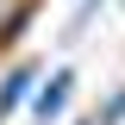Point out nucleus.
Masks as SVG:
<instances>
[{"label":"nucleus","mask_w":125,"mask_h":125,"mask_svg":"<svg viewBox=\"0 0 125 125\" xmlns=\"http://www.w3.org/2000/svg\"><path fill=\"white\" fill-rule=\"evenodd\" d=\"M81 125H100V119H81Z\"/></svg>","instance_id":"5"},{"label":"nucleus","mask_w":125,"mask_h":125,"mask_svg":"<svg viewBox=\"0 0 125 125\" xmlns=\"http://www.w3.org/2000/svg\"><path fill=\"white\" fill-rule=\"evenodd\" d=\"M100 125H125V88L106 100V113H100Z\"/></svg>","instance_id":"4"},{"label":"nucleus","mask_w":125,"mask_h":125,"mask_svg":"<svg viewBox=\"0 0 125 125\" xmlns=\"http://www.w3.org/2000/svg\"><path fill=\"white\" fill-rule=\"evenodd\" d=\"M25 25H31V6H19V13L6 19V31H0V44H19V31H25Z\"/></svg>","instance_id":"3"},{"label":"nucleus","mask_w":125,"mask_h":125,"mask_svg":"<svg viewBox=\"0 0 125 125\" xmlns=\"http://www.w3.org/2000/svg\"><path fill=\"white\" fill-rule=\"evenodd\" d=\"M31 81H38V69H31V62H19L13 75L0 81V119H13V113L25 106V94H31Z\"/></svg>","instance_id":"1"},{"label":"nucleus","mask_w":125,"mask_h":125,"mask_svg":"<svg viewBox=\"0 0 125 125\" xmlns=\"http://www.w3.org/2000/svg\"><path fill=\"white\" fill-rule=\"evenodd\" d=\"M69 88H75V75H69V69H56V75H50V88H38L31 113H38V119H56V113L69 106Z\"/></svg>","instance_id":"2"}]
</instances>
